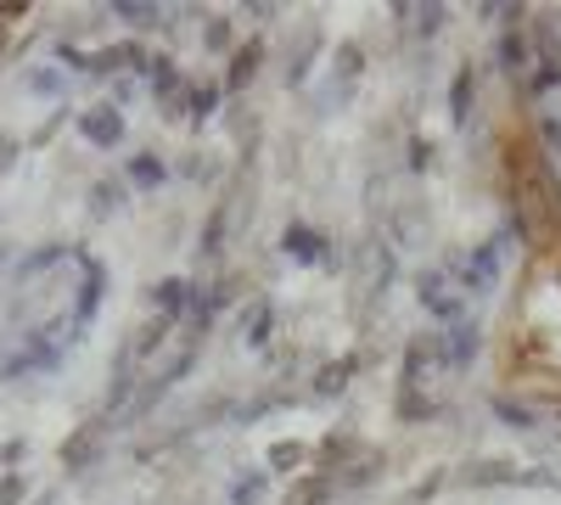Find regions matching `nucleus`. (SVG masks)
I'll return each mask as SVG.
<instances>
[{
	"mask_svg": "<svg viewBox=\"0 0 561 505\" xmlns=\"http://www.w3.org/2000/svg\"><path fill=\"white\" fill-rule=\"evenodd\" d=\"M438 163H444V141H433L427 129H410L404 135V169L421 180V174H433Z\"/></svg>",
	"mask_w": 561,
	"mask_h": 505,
	"instance_id": "34",
	"label": "nucleus"
},
{
	"mask_svg": "<svg viewBox=\"0 0 561 505\" xmlns=\"http://www.w3.org/2000/svg\"><path fill=\"white\" fill-rule=\"evenodd\" d=\"M237 332H242V348L248 354H270L275 337H280V309L270 292H248V303L237 309Z\"/></svg>",
	"mask_w": 561,
	"mask_h": 505,
	"instance_id": "11",
	"label": "nucleus"
},
{
	"mask_svg": "<svg viewBox=\"0 0 561 505\" xmlns=\"http://www.w3.org/2000/svg\"><path fill=\"white\" fill-rule=\"evenodd\" d=\"M270 472L264 467H242L237 478H230V489H225V505H270Z\"/></svg>",
	"mask_w": 561,
	"mask_h": 505,
	"instance_id": "33",
	"label": "nucleus"
},
{
	"mask_svg": "<svg viewBox=\"0 0 561 505\" xmlns=\"http://www.w3.org/2000/svg\"><path fill=\"white\" fill-rule=\"evenodd\" d=\"M348 102H354V90H348V84H337L332 73H325V79H320V84L309 90V118L320 124V118H332V113H343Z\"/></svg>",
	"mask_w": 561,
	"mask_h": 505,
	"instance_id": "38",
	"label": "nucleus"
},
{
	"mask_svg": "<svg viewBox=\"0 0 561 505\" xmlns=\"http://www.w3.org/2000/svg\"><path fill=\"white\" fill-rule=\"evenodd\" d=\"M556 90H561V57H539L534 73L517 84V96L523 102H545V96H556Z\"/></svg>",
	"mask_w": 561,
	"mask_h": 505,
	"instance_id": "37",
	"label": "nucleus"
},
{
	"mask_svg": "<svg viewBox=\"0 0 561 505\" xmlns=\"http://www.w3.org/2000/svg\"><path fill=\"white\" fill-rule=\"evenodd\" d=\"M264 62H270V39H264V34H248L237 51L225 57V73H219V79H225V96H230V102L248 96V90L259 84V73H264Z\"/></svg>",
	"mask_w": 561,
	"mask_h": 505,
	"instance_id": "14",
	"label": "nucleus"
},
{
	"mask_svg": "<svg viewBox=\"0 0 561 505\" xmlns=\"http://www.w3.org/2000/svg\"><path fill=\"white\" fill-rule=\"evenodd\" d=\"M359 449H365V438H359L354 427H332L325 438H314L309 467H314V472H325V478H337L348 461H359Z\"/></svg>",
	"mask_w": 561,
	"mask_h": 505,
	"instance_id": "20",
	"label": "nucleus"
},
{
	"mask_svg": "<svg viewBox=\"0 0 561 505\" xmlns=\"http://www.w3.org/2000/svg\"><path fill=\"white\" fill-rule=\"evenodd\" d=\"M28 12H34V0H0V23H7V28H18Z\"/></svg>",
	"mask_w": 561,
	"mask_h": 505,
	"instance_id": "49",
	"label": "nucleus"
},
{
	"mask_svg": "<svg viewBox=\"0 0 561 505\" xmlns=\"http://www.w3.org/2000/svg\"><path fill=\"white\" fill-rule=\"evenodd\" d=\"M489 68H494L500 79H511V90H517V84L534 73V39H528V28H494V57H489Z\"/></svg>",
	"mask_w": 561,
	"mask_h": 505,
	"instance_id": "17",
	"label": "nucleus"
},
{
	"mask_svg": "<svg viewBox=\"0 0 561 505\" xmlns=\"http://www.w3.org/2000/svg\"><path fill=\"white\" fill-rule=\"evenodd\" d=\"M62 124H68V102H62V107H57V113H51V118H45V124H39V129H34V147H45V141H51V135H57V129H62Z\"/></svg>",
	"mask_w": 561,
	"mask_h": 505,
	"instance_id": "50",
	"label": "nucleus"
},
{
	"mask_svg": "<svg viewBox=\"0 0 561 505\" xmlns=\"http://www.w3.org/2000/svg\"><path fill=\"white\" fill-rule=\"evenodd\" d=\"M438 371H449V348H444V326L410 332L404 354H399V388H427Z\"/></svg>",
	"mask_w": 561,
	"mask_h": 505,
	"instance_id": "5",
	"label": "nucleus"
},
{
	"mask_svg": "<svg viewBox=\"0 0 561 505\" xmlns=\"http://www.w3.org/2000/svg\"><path fill=\"white\" fill-rule=\"evenodd\" d=\"M124 343L135 348V359H140V365H152V359H158V354L174 343V320H163V314H147V320H140V326L124 337Z\"/></svg>",
	"mask_w": 561,
	"mask_h": 505,
	"instance_id": "31",
	"label": "nucleus"
},
{
	"mask_svg": "<svg viewBox=\"0 0 561 505\" xmlns=\"http://www.w3.org/2000/svg\"><path fill=\"white\" fill-rule=\"evenodd\" d=\"M230 225H237V197H219L214 208H208V219L197 225V242H192V253H197V269H225V253H230Z\"/></svg>",
	"mask_w": 561,
	"mask_h": 505,
	"instance_id": "8",
	"label": "nucleus"
},
{
	"mask_svg": "<svg viewBox=\"0 0 561 505\" xmlns=\"http://www.w3.org/2000/svg\"><path fill=\"white\" fill-rule=\"evenodd\" d=\"M449 416V404L433 388H393V422L399 427H433Z\"/></svg>",
	"mask_w": 561,
	"mask_h": 505,
	"instance_id": "19",
	"label": "nucleus"
},
{
	"mask_svg": "<svg viewBox=\"0 0 561 505\" xmlns=\"http://www.w3.org/2000/svg\"><path fill=\"white\" fill-rule=\"evenodd\" d=\"M449 472H455V467H433L427 478H415V483H410V494H404V505H427V500H438V494H444V483H449Z\"/></svg>",
	"mask_w": 561,
	"mask_h": 505,
	"instance_id": "42",
	"label": "nucleus"
},
{
	"mask_svg": "<svg viewBox=\"0 0 561 505\" xmlns=\"http://www.w3.org/2000/svg\"><path fill=\"white\" fill-rule=\"evenodd\" d=\"M124 180H129V192H147V197H158V192L169 186V180H174V163H169L163 152H152V147H140V152H129Z\"/></svg>",
	"mask_w": 561,
	"mask_h": 505,
	"instance_id": "23",
	"label": "nucleus"
},
{
	"mask_svg": "<svg viewBox=\"0 0 561 505\" xmlns=\"http://www.w3.org/2000/svg\"><path fill=\"white\" fill-rule=\"evenodd\" d=\"M320 51H325V34H320L314 18H304L298 23V45H287V57H280V79H287V90H309Z\"/></svg>",
	"mask_w": 561,
	"mask_h": 505,
	"instance_id": "16",
	"label": "nucleus"
},
{
	"mask_svg": "<svg viewBox=\"0 0 561 505\" xmlns=\"http://www.w3.org/2000/svg\"><path fill=\"white\" fill-rule=\"evenodd\" d=\"M275 253L304 264V269H343L348 264V253L337 248V237H325L320 225H309V219H287V225H280Z\"/></svg>",
	"mask_w": 561,
	"mask_h": 505,
	"instance_id": "2",
	"label": "nucleus"
},
{
	"mask_svg": "<svg viewBox=\"0 0 561 505\" xmlns=\"http://www.w3.org/2000/svg\"><path fill=\"white\" fill-rule=\"evenodd\" d=\"M550 275H556V287H561V253H556V259H550Z\"/></svg>",
	"mask_w": 561,
	"mask_h": 505,
	"instance_id": "54",
	"label": "nucleus"
},
{
	"mask_svg": "<svg viewBox=\"0 0 561 505\" xmlns=\"http://www.w3.org/2000/svg\"><path fill=\"white\" fill-rule=\"evenodd\" d=\"M225 79H192V90H185V124L192 129H203V124H214L219 113H225Z\"/></svg>",
	"mask_w": 561,
	"mask_h": 505,
	"instance_id": "28",
	"label": "nucleus"
},
{
	"mask_svg": "<svg viewBox=\"0 0 561 505\" xmlns=\"http://www.w3.org/2000/svg\"><path fill=\"white\" fill-rule=\"evenodd\" d=\"M500 7H505V0H478V7H466V12H472L478 23H500Z\"/></svg>",
	"mask_w": 561,
	"mask_h": 505,
	"instance_id": "52",
	"label": "nucleus"
},
{
	"mask_svg": "<svg viewBox=\"0 0 561 505\" xmlns=\"http://www.w3.org/2000/svg\"><path fill=\"white\" fill-rule=\"evenodd\" d=\"M415 303L427 309L433 326H455L460 314H472V303L455 292V282H449L438 264H421V269H415Z\"/></svg>",
	"mask_w": 561,
	"mask_h": 505,
	"instance_id": "7",
	"label": "nucleus"
},
{
	"mask_svg": "<svg viewBox=\"0 0 561 505\" xmlns=\"http://www.w3.org/2000/svg\"><path fill=\"white\" fill-rule=\"evenodd\" d=\"M388 467H393V455H388L382 444H365L359 461H348V467L337 472V494H365V489H377V483L388 478Z\"/></svg>",
	"mask_w": 561,
	"mask_h": 505,
	"instance_id": "21",
	"label": "nucleus"
},
{
	"mask_svg": "<svg viewBox=\"0 0 561 505\" xmlns=\"http://www.w3.org/2000/svg\"><path fill=\"white\" fill-rule=\"evenodd\" d=\"M483 62H472V57H460L455 68H449V90H444V113H449V129H460V135H472V124L483 118Z\"/></svg>",
	"mask_w": 561,
	"mask_h": 505,
	"instance_id": "6",
	"label": "nucleus"
},
{
	"mask_svg": "<svg viewBox=\"0 0 561 505\" xmlns=\"http://www.w3.org/2000/svg\"><path fill=\"white\" fill-rule=\"evenodd\" d=\"M237 12H242V18L253 23V34H264V28H270V23H275L280 12H287V7H275V0H242Z\"/></svg>",
	"mask_w": 561,
	"mask_h": 505,
	"instance_id": "44",
	"label": "nucleus"
},
{
	"mask_svg": "<svg viewBox=\"0 0 561 505\" xmlns=\"http://www.w3.org/2000/svg\"><path fill=\"white\" fill-rule=\"evenodd\" d=\"M365 359H370L365 348H343V354H332V359H320L314 371H309V399L337 404V399L354 388V377H359V365H365Z\"/></svg>",
	"mask_w": 561,
	"mask_h": 505,
	"instance_id": "12",
	"label": "nucleus"
},
{
	"mask_svg": "<svg viewBox=\"0 0 561 505\" xmlns=\"http://www.w3.org/2000/svg\"><path fill=\"white\" fill-rule=\"evenodd\" d=\"M107 449H113V433L102 422H84L73 438H62V472L68 478H84V472H96L107 461Z\"/></svg>",
	"mask_w": 561,
	"mask_h": 505,
	"instance_id": "15",
	"label": "nucleus"
},
{
	"mask_svg": "<svg viewBox=\"0 0 561 505\" xmlns=\"http://www.w3.org/2000/svg\"><path fill=\"white\" fill-rule=\"evenodd\" d=\"M192 287H197V275H163V282H152L147 287V303H152V314H163V320H185V309H192Z\"/></svg>",
	"mask_w": 561,
	"mask_h": 505,
	"instance_id": "26",
	"label": "nucleus"
},
{
	"mask_svg": "<svg viewBox=\"0 0 561 505\" xmlns=\"http://www.w3.org/2000/svg\"><path fill=\"white\" fill-rule=\"evenodd\" d=\"M73 298H68V343H84V332L96 326V314H102V298H107V264L102 259H90V248L73 242Z\"/></svg>",
	"mask_w": 561,
	"mask_h": 505,
	"instance_id": "1",
	"label": "nucleus"
},
{
	"mask_svg": "<svg viewBox=\"0 0 561 505\" xmlns=\"http://www.w3.org/2000/svg\"><path fill=\"white\" fill-rule=\"evenodd\" d=\"M23 90H34V96H45V102H62L68 96V73L57 62H34V68H23Z\"/></svg>",
	"mask_w": 561,
	"mask_h": 505,
	"instance_id": "39",
	"label": "nucleus"
},
{
	"mask_svg": "<svg viewBox=\"0 0 561 505\" xmlns=\"http://www.w3.org/2000/svg\"><path fill=\"white\" fill-rule=\"evenodd\" d=\"M28 500V472H0V505H23Z\"/></svg>",
	"mask_w": 561,
	"mask_h": 505,
	"instance_id": "47",
	"label": "nucleus"
},
{
	"mask_svg": "<svg viewBox=\"0 0 561 505\" xmlns=\"http://www.w3.org/2000/svg\"><path fill=\"white\" fill-rule=\"evenodd\" d=\"M517 489H561V472H556L550 461H534V467H523Z\"/></svg>",
	"mask_w": 561,
	"mask_h": 505,
	"instance_id": "46",
	"label": "nucleus"
},
{
	"mask_svg": "<svg viewBox=\"0 0 561 505\" xmlns=\"http://www.w3.org/2000/svg\"><path fill=\"white\" fill-rule=\"evenodd\" d=\"M489 416H494V427H505V433H523V438H539V433H545L539 404H528L517 388H494V393H489Z\"/></svg>",
	"mask_w": 561,
	"mask_h": 505,
	"instance_id": "18",
	"label": "nucleus"
},
{
	"mask_svg": "<svg viewBox=\"0 0 561 505\" xmlns=\"http://www.w3.org/2000/svg\"><path fill=\"white\" fill-rule=\"evenodd\" d=\"M449 18H455V7H449V0H421V7H415V18H410V39H415V51H433V45H438V34L449 28Z\"/></svg>",
	"mask_w": 561,
	"mask_h": 505,
	"instance_id": "30",
	"label": "nucleus"
},
{
	"mask_svg": "<svg viewBox=\"0 0 561 505\" xmlns=\"http://www.w3.org/2000/svg\"><path fill=\"white\" fill-rule=\"evenodd\" d=\"M523 467L511 461V455H466V461H455L449 483L455 489H472V494H489V489H517Z\"/></svg>",
	"mask_w": 561,
	"mask_h": 505,
	"instance_id": "9",
	"label": "nucleus"
},
{
	"mask_svg": "<svg viewBox=\"0 0 561 505\" xmlns=\"http://www.w3.org/2000/svg\"><path fill=\"white\" fill-rule=\"evenodd\" d=\"M73 129H79V141L96 147V152H113V147L129 141V118L113 102H90L84 113H73Z\"/></svg>",
	"mask_w": 561,
	"mask_h": 505,
	"instance_id": "13",
	"label": "nucleus"
},
{
	"mask_svg": "<svg viewBox=\"0 0 561 505\" xmlns=\"http://www.w3.org/2000/svg\"><path fill=\"white\" fill-rule=\"evenodd\" d=\"M57 264H73V242H39V248H28V253H18V264H12V282L18 287H34V282H45Z\"/></svg>",
	"mask_w": 561,
	"mask_h": 505,
	"instance_id": "22",
	"label": "nucleus"
},
{
	"mask_svg": "<svg viewBox=\"0 0 561 505\" xmlns=\"http://www.w3.org/2000/svg\"><path fill=\"white\" fill-rule=\"evenodd\" d=\"M147 68H152V45L147 39H113V45H96L90 51V79H124V73H135V79H147Z\"/></svg>",
	"mask_w": 561,
	"mask_h": 505,
	"instance_id": "10",
	"label": "nucleus"
},
{
	"mask_svg": "<svg viewBox=\"0 0 561 505\" xmlns=\"http://www.w3.org/2000/svg\"><path fill=\"white\" fill-rule=\"evenodd\" d=\"M23 461H28V438H7V444H0V472H23Z\"/></svg>",
	"mask_w": 561,
	"mask_h": 505,
	"instance_id": "48",
	"label": "nucleus"
},
{
	"mask_svg": "<svg viewBox=\"0 0 561 505\" xmlns=\"http://www.w3.org/2000/svg\"><path fill=\"white\" fill-rule=\"evenodd\" d=\"M7 57H12V28L0 23V62H7Z\"/></svg>",
	"mask_w": 561,
	"mask_h": 505,
	"instance_id": "53",
	"label": "nucleus"
},
{
	"mask_svg": "<svg viewBox=\"0 0 561 505\" xmlns=\"http://www.w3.org/2000/svg\"><path fill=\"white\" fill-rule=\"evenodd\" d=\"M129 180L124 174H102V180H90V192H84V214L96 219V225H107V219H118L124 208H129Z\"/></svg>",
	"mask_w": 561,
	"mask_h": 505,
	"instance_id": "25",
	"label": "nucleus"
},
{
	"mask_svg": "<svg viewBox=\"0 0 561 505\" xmlns=\"http://www.w3.org/2000/svg\"><path fill=\"white\" fill-rule=\"evenodd\" d=\"M309 455H314L309 438H275V444L264 449V472H270V478H304V472H309Z\"/></svg>",
	"mask_w": 561,
	"mask_h": 505,
	"instance_id": "29",
	"label": "nucleus"
},
{
	"mask_svg": "<svg viewBox=\"0 0 561 505\" xmlns=\"http://www.w3.org/2000/svg\"><path fill=\"white\" fill-rule=\"evenodd\" d=\"M174 174H180V180H192V186H225V163L208 158V152H185Z\"/></svg>",
	"mask_w": 561,
	"mask_h": 505,
	"instance_id": "41",
	"label": "nucleus"
},
{
	"mask_svg": "<svg viewBox=\"0 0 561 505\" xmlns=\"http://www.w3.org/2000/svg\"><path fill=\"white\" fill-rule=\"evenodd\" d=\"M444 348H449V371H472L478 354H483V320L460 314L455 326H444Z\"/></svg>",
	"mask_w": 561,
	"mask_h": 505,
	"instance_id": "24",
	"label": "nucleus"
},
{
	"mask_svg": "<svg viewBox=\"0 0 561 505\" xmlns=\"http://www.w3.org/2000/svg\"><path fill=\"white\" fill-rule=\"evenodd\" d=\"M505 242L500 237H483V242H472L466 248V264H460V275H455V292L466 298V303H483V298H494L500 292V282H505Z\"/></svg>",
	"mask_w": 561,
	"mask_h": 505,
	"instance_id": "3",
	"label": "nucleus"
},
{
	"mask_svg": "<svg viewBox=\"0 0 561 505\" xmlns=\"http://www.w3.org/2000/svg\"><path fill=\"white\" fill-rule=\"evenodd\" d=\"M343 494H337V478H325V472H304V478H293L287 483V494H280V505H337Z\"/></svg>",
	"mask_w": 561,
	"mask_h": 505,
	"instance_id": "32",
	"label": "nucleus"
},
{
	"mask_svg": "<svg viewBox=\"0 0 561 505\" xmlns=\"http://www.w3.org/2000/svg\"><path fill=\"white\" fill-rule=\"evenodd\" d=\"M325 73H332L337 84H348V90H359V79H365V45H359V39H337Z\"/></svg>",
	"mask_w": 561,
	"mask_h": 505,
	"instance_id": "35",
	"label": "nucleus"
},
{
	"mask_svg": "<svg viewBox=\"0 0 561 505\" xmlns=\"http://www.w3.org/2000/svg\"><path fill=\"white\" fill-rule=\"evenodd\" d=\"M203 51L208 57H230V51H237V45H242V34H237V18H230V12H214V18H203Z\"/></svg>",
	"mask_w": 561,
	"mask_h": 505,
	"instance_id": "36",
	"label": "nucleus"
},
{
	"mask_svg": "<svg viewBox=\"0 0 561 505\" xmlns=\"http://www.w3.org/2000/svg\"><path fill=\"white\" fill-rule=\"evenodd\" d=\"M382 242L404 259V253H421L433 242V214H427V197H399L388 203L382 214Z\"/></svg>",
	"mask_w": 561,
	"mask_h": 505,
	"instance_id": "4",
	"label": "nucleus"
},
{
	"mask_svg": "<svg viewBox=\"0 0 561 505\" xmlns=\"http://www.w3.org/2000/svg\"><path fill=\"white\" fill-rule=\"evenodd\" d=\"M51 62L62 73H90V51H84V45H73V39H57L51 45Z\"/></svg>",
	"mask_w": 561,
	"mask_h": 505,
	"instance_id": "43",
	"label": "nucleus"
},
{
	"mask_svg": "<svg viewBox=\"0 0 561 505\" xmlns=\"http://www.w3.org/2000/svg\"><path fill=\"white\" fill-rule=\"evenodd\" d=\"M18 158H23V141H12V135H0V174H7Z\"/></svg>",
	"mask_w": 561,
	"mask_h": 505,
	"instance_id": "51",
	"label": "nucleus"
},
{
	"mask_svg": "<svg viewBox=\"0 0 561 505\" xmlns=\"http://www.w3.org/2000/svg\"><path fill=\"white\" fill-rule=\"evenodd\" d=\"M528 141H534V147H539V152H545V158L561 169V113H550V107H545V113H534V124H528Z\"/></svg>",
	"mask_w": 561,
	"mask_h": 505,
	"instance_id": "40",
	"label": "nucleus"
},
{
	"mask_svg": "<svg viewBox=\"0 0 561 505\" xmlns=\"http://www.w3.org/2000/svg\"><path fill=\"white\" fill-rule=\"evenodd\" d=\"M102 12H113V23H124L129 39L135 34H163V23H169V7H158V0H107Z\"/></svg>",
	"mask_w": 561,
	"mask_h": 505,
	"instance_id": "27",
	"label": "nucleus"
},
{
	"mask_svg": "<svg viewBox=\"0 0 561 505\" xmlns=\"http://www.w3.org/2000/svg\"><path fill=\"white\" fill-rule=\"evenodd\" d=\"M140 84H147V79H135V73L113 79V84H107V102H113L118 113H129V107H135V96H140Z\"/></svg>",
	"mask_w": 561,
	"mask_h": 505,
	"instance_id": "45",
	"label": "nucleus"
}]
</instances>
